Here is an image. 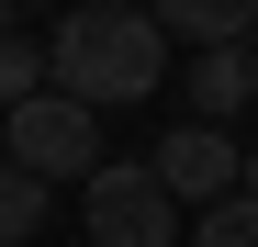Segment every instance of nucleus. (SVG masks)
Returning a JSON list of instances; mask_svg holds the SVG:
<instances>
[{"label": "nucleus", "mask_w": 258, "mask_h": 247, "mask_svg": "<svg viewBox=\"0 0 258 247\" xmlns=\"http://www.w3.org/2000/svg\"><path fill=\"white\" fill-rule=\"evenodd\" d=\"M45 90L79 101V112H123V101H157L168 90V45L146 12H123V0H90V12H68L45 34Z\"/></svg>", "instance_id": "nucleus-1"}, {"label": "nucleus", "mask_w": 258, "mask_h": 247, "mask_svg": "<svg viewBox=\"0 0 258 247\" xmlns=\"http://www.w3.org/2000/svg\"><path fill=\"white\" fill-rule=\"evenodd\" d=\"M0 169H23L34 191L90 180V169H101V112H79V101H56V90H34L23 112H0Z\"/></svg>", "instance_id": "nucleus-2"}, {"label": "nucleus", "mask_w": 258, "mask_h": 247, "mask_svg": "<svg viewBox=\"0 0 258 247\" xmlns=\"http://www.w3.org/2000/svg\"><path fill=\"white\" fill-rule=\"evenodd\" d=\"M79 247H180V202L146 180V157H101L79 180Z\"/></svg>", "instance_id": "nucleus-3"}, {"label": "nucleus", "mask_w": 258, "mask_h": 247, "mask_svg": "<svg viewBox=\"0 0 258 247\" xmlns=\"http://www.w3.org/2000/svg\"><path fill=\"white\" fill-rule=\"evenodd\" d=\"M146 180L180 202V214H213V202H236V135H213V124H168Z\"/></svg>", "instance_id": "nucleus-4"}, {"label": "nucleus", "mask_w": 258, "mask_h": 247, "mask_svg": "<svg viewBox=\"0 0 258 247\" xmlns=\"http://www.w3.org/2000/svg\"><path fill=\"white\" fill-rule=\"evenodd\" d=\"M180 90H191V124H213V135H225V124L258 101V56H247V45H213V56L180 68Z\"/></svg>", "instance_id": "nucleus-5"}, {"label": "nucleus", "mask_w": 258, "mask_h": 247, "mask_svg": "<svg viewBox=\"0 0 258 247\" xmlns=\"http://www.w3.org/2000/svg\"><path fill=\"white\" fill-rule=\"evenodd\" d=\"M146 23H157V45H202V56L213 45H258V12H247V0H157Z\"/></svg>", "instance_id": "nucleus-6"}, {"label": "nucleus", "mask_w": 258, "mask_h": 247, "mask_svg": "<svg viewBox=\"0 0 258 247\" xmlns=\"http://www.w3.org/2000/svg\"><path fill=\"white\" fill-rule=\"evenodd\" d=\"M45 90V34H0V112H23Z\"/></svg>", "instance_id": "nucleus-7"}, {"label": "nucleus", "mask_w": 258, "mask_h": 247, "mask_svg": "<svg viewBox=\"0 0 258 247\" xmlns=\"http://www.w3.org/2000/svg\"><path fill=\"white\" fill-rule=\"evenodd\" d=\"M45 202H56V191H34L23 169H0V247H23L34 225H45Z\"/></svg>", "instance_id": "nucleus-8"}, {"label": "nucleus", "mask_w": 258, "mask_h": 247, "mask_svg": "<svg viewBox=\"0 0 258 247\" xmlns=\"http://www.w3.org/2000/svg\"><path fill=\"white\" fill-rule=\"evenodd\" d=\"M191 247H258V202H213V214H191Z\"/></svg>", "instance_id": "nucleus-9"}, {"label": "nucleus", "mask_w": 258, "mask_h": 247, "mask_svg": "<svg viewBox=\"0 0 258 247\" xmlns=\"http://www.w3.org/2000/svg\"><path fill=\"white\" fill-rule=\"evenodd\" d=\"M236 202H258V146H236Z\"/></svg>", "instance_id": "nucleus-10"}, {"label": "nucleus", "mask_w": 258, "mask_h": 247, "mask_svg": "<svg viewBox=\"0 0 258 247\" xmlns=\"http://www.w3.org/2000/svg\"><path fill=\"white\" fill-rule=\"evenodd\" d=\"M0 34H23V23H12V0H0Z\"/></svg>", "instance_id": "nucleus-11"}]
</instances>
